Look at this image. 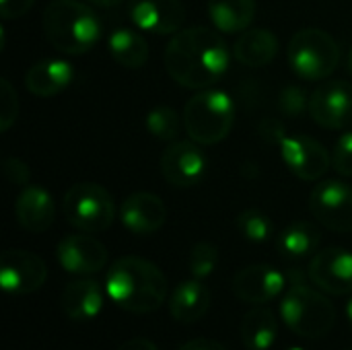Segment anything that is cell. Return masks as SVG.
I'll return each mask as SVG.
<instances>
[{
	"label": "cell",
	"instance_id": "d590c367",
	"mask_svg": "<svg viewBox=\"0 0 352 350\" xmlns=\"http://www.w3.org/2000/svg\"><path fill=\"white\" fill-rule=\"evenodd\" d=\"M179 350H225V347L210 338H194V340L186 342Z\"/></svg>",
	"mask_w": 352,
	"mask_h": 350
},
{
	"label": "cell",
	"instance_id": "ab89813d",
	"mask_svg": "<svg viewBox=\"0 0 352 350\" xmlns=\"http://www.w3.org/2000/svg\"><path fill=\"white\" fill-rule=\"evenodd\" d=\"M349 70H351V74H352V47H351V52H349Z\"/></svg>",
	"mask_w": 352,
	"mask_h": 350
},
{
	"label": "cell",
	"instance_id": "8d00e7d4",
	"mask_svg": "<svg viewBox=\"0 0 352 350\" xmlns=\"http://www.w3.org/2000/svg\"><path fill=\"white\" fill-rule=\"evenodd\" d=\"M118 350H159L151 340L146 338H132V340H126Z\"/></svg>",
	"mask_w": 352,
	"mask_h": 350
},
{
	"label": "cell",
	"instance_id": "74e56055",
	"mask_svg": "<svg viewBox=\"0 0 352 350\" xmlns=\"http://www.w3.org/2000/svg\"><path fill=\"white\" fill-rule=\"evenodd\" d=\"M89 2L99 4V6H113V4H120V2H124V0H89Z\"/></svg>",
	"mask_w": 352,
	"mask_h": 350
},
{
	"label": "cell",
	"instance_id": "2e32d148",
	"mask_svg": "<svg viewBox=\"0 0 352 350\" xmlns=\"http://www.w3.org/2000/svg\"><path fill=\"white\" fill-rule=\"evenodd\" d=\"M128 14L138 29L155 35L177 33L186 21L182 0H130Z\"/></svg>",
	"mask_w": 352,
	"mask_h": 350
},
{
	"label": "cell",
	"instance_id": "4316f807",
	"mask_svg": "<svg viewBox=\"0 0 352 350\" xmlns=\"http://www.w3.org/2000/svg\"><path fill=\"white\" fill-rule=\"evenodd\" d=\"M146 130L163 142H171L177 138L182 130L179 113L169 105H157L146 113Z\"/></svg>",
	"mask_w": 352,
	"mask_h": 350
},
{
	"label": "cell",
	"instance_id": "1f68e13d",
	"mask_svg": "<svg viewBox=\"0 0 352 350\" xmlns=\"http://www.w3.org/2000/svg\"><path fill=\"white\" fill-rule=\"evenodd\" d=\"M278 105L287 116H301L305 111V107H309V101H307L303 89H299L295 85H289V87L283 89Z\"/></svg>",
	"mask_w": 352,
	"mask_h": 350
},
{
	"label": "cell",
	"instance_id": "6da1fadb",
	"mask_svg": "<svg viewBox=\"0 0 352 350\" xmlns=\"http://www.w3.org/2000/svg\"><path fill=\"white\" fill-rule=\"evenodd\" d=\"M165 68L169 76L186 89H208L229 68L227 41L208 27L179 29L165 50Z\"/></svg>",
	"mask_w": 352,
	"mask_h": 350
},
{
	"label": "cell",
	"instance_id": "e575fe53",
	"mask_svg": "<svg viewBox=\"0 0 352 350\" xmlns=\"http://www.w3.org/2000/svg\"><path fill=\"white\" fill-rule=\"evenodd\" d=\"M260 132H262V136L264 138H268L270 142H283V138H285V128H283V124L278 122V120H274V118H268V120H264V124L260 126Z\"/></svg>",
	"mask_w": 352,
	"mask_h": 350
},
{
	"label": "cell",
	"instance_id": "9c48e42d",
	"mask_svg": "<svg viewBox=\"0 0 352 350\" xmlns=\"http://www.w3.org/2000/svg\"><path fill=\"white\" fill-rule=\"evenodd\" d=\"M45 262L27 250H6L0 256V287L8 295H29L43 287Z\"/></svg>",
	"mask_w": 352,
	"mask_h": 350
},
{
	"label": "cell",
	"instance_id": "d6a6232c",
	"mask_svg": "<svg viewBox=\"0 0 352 350\" xmlns=\"http://www.w3.org/2000/svg\"><path fill=\"white\" fill-rule=\"evenodd\" d=\"M4 175L12 186H25V184H29L31 171L21 159L8 157V159H4Z\"/></svg>",
	"mask_w": 352,
	"mask_h": 350
},
{
	"label": "cell",
	"instance_id": "8fae6325",
	"mask_svg": "<svg viewBox=\"0 0 352 350\" xmlns=\"http://www.w3.org/2000/svg\"><path fill=\"white\" fill-rule=\"evenodd\" d=\"M206 155L194 140H177L161 155V173L175 188H192L206 173Z\"/></svg>",
	"mask_w": 352,
	"mask_h": 350
},
{
	"label": "cell",
	"instance_id": "ba28073f",
	"mask_svg": "<svg viewBox=\"0 0 352 350\" xmlns=\"http://www.w3.org/2000/svg\"><path fill=\"white\" fill-rule=\"evenodd\" d=\"M309 208L318 223L334 233H352V188L326 179L318 184L309 198Z\"/></svg>",
	"mask_w": 352,
	"mask_h": 350
},
{
	"label": "cell",
	"instance_id": "b9f144b4",
	"mask_svg": "<svg viewBox=\"0 0 352 350\" xmlns=\"http://www.w3.org/2000/svg\"><path fill=\"white\" fill-rule=\"evenodd\" d=\"M346 350H352V349H346Z\"/></svg>",
	"mask_w": 352,
	"mask_h": 350
},
{
	"label": "cell",
	"instance_id": "3957f363",
	"mask_svg": "<svg viewBox=\"0 0 352 350\" xmlns=\"http://www.w3.org/2000/svg\"><path fill=\"white\" fill-rule=\"evenodd\" d=\"M289 285L280 299V318L287 328L307 340L324 338L336 324V309L332 301L314 291L301 276V272H289Z\"/></svg>",
	"mask_w": 352,
	"mask_h": 350
},
{
	"label": "cell",
	"instance_id": "9a60e30c",
	"mask_svg": "<svg viewBox=\"0 0 352 350\" xmlns=\"http://www.w3.org/2000/svg\"><path fill=\"white\" fill-rule=\"evenodd\" d=\"M56 258L60 262V266L70 272V274H78V276H87V274H95L101 272L107 264V250L105 245L95 239L89 233H76V235H68L58 243L56 250Z\"/></svg>",
	"mask_w": 352,
	"mask_h": 350
},
{
	"label": "cell",
	"instance_id": "4dcf8cb0",
	"mask_svg": "<svg viewBox=\"0 0 352 350\" xmlns=\"http://www.w3.org/2000/svg\"><path fill=\"white\" fill-rule=\"evenodd\" d=\"M332 167L340 175L352 177V130L338 138L332 151Z\"/></svg>",
	"mask_w": 352,
	"mask_h": 350
},
{
	"label": "cell",
	"instance_id": "f1b7e54d",
	"mask_svg": "<svg viewBox=\"0 0 352 350\" xmlns=\"http://www.w3.org/2000/svg\"><path fill=\"white\" fill-rule=\"evenodd\" d=\"M217 264H219L217 245H212L208 241H200L192 248L190 258H188V266H190V272L194 278H200V281L208 278L217 270Z\"/></svg>",
	"mask_w": 352,
	"mask_h": 350
},
{
	"label": "cell",
	"instance_id": "f35d334b",
	"mask_svg": "<svg viewBox=\"0 0 352 350\" xmlns=\"http://www.w3.org/2000/svg\"><path fill=\"white\" fill-rule=\"evenodd\" d=\"M346 316H349V322H351V328H352V297H351V301H349V305H346Z\"/></svg>",
	"mask_w": 352,
	"mask_h": 350
},
{
	"label": "cell",
	"instance_id": "836d02e7",
	"mask_svg": "<svg viewBox=\"0 0 352 350\" xmlns=\"http://www.w3.org/2000/svg\"><path fill=\"white\" fill-rule=\"evenodd\" d=\"M33 2L35 0H0V14L6 21L19 19L33 6Z\"/></svg>",
	"mask_w": 352,
	"mask_h": 350
},
{
	"label": "cell",
	"instance_id": "d6986e66",
	"mask_svg": "<svg viewBox=\"0 0 352 350\" xmlns=\"http://www.w3.org/2000/svg\"><path fill=\"white\" fill-rule=\"evenodd\" d=\"M60 305L74 322L95 320L103 309V289L93 278H78L64 289Z\"/></svg>",
	"mask_w": 352,
	"mask_h": 350
},
{
	"label": "cell",
	"instance_id": "8992f818",
	"mask_svg": "<svg viewBox=\"0 0 352 350\" xmlns=\"http://www.w3.org/2000/svg\"><path fill=\"white\" fill-rule=\"evenodd\" d=\"M287 58L291 68L305 80L328 78L340 62L338 41L316 27L297 31L287 47Z\"/></svg>",
	"mask_w": 352,
	"mask_h": 350
},
{
	"label": "cell",
	"instance_id": "4fadbf2b",
	"mask_svg": "<svg viewBox=\"0 0 352 350\" xmlns=\"http://www.w3.org/2000/svg\"><path fill=\"white\" fill-rule=\"evenodd\" d=\"M287 274L280 270L268 266V264H256L239 270L231 283L233 295L252 305H264L270 303L272 299L280 297L287 291Z\"/></svg>",
	"mask_w": 352,
	"mask_h": 350
},
{
	"label": "cell",
	"instance_id": "d4e9b609",
	"mask_svg": "<svg viewBox=\"0 0 352 350\" xmlns=\"http://www.w3.org/2000/svg\"><path fill=\"white\" fill-rule=\"evenodd\" d=\"M109 54L124 68H140L148 60V43L146 39L128 27H120L109 35Z\"/></svg>",
	"mask_w": 352,
	"mask_h": 350
},
{
	"label": "cell",
	"instance_id": "5b68a950",
	"mask_svg": "<svg viewBox=\"0 0 352 350\" xmlns=\"http://www.w3.org/2000/svg\"><path fill=\"white\" fill-rule=\"evenodd\" d=\"M235 122V105L225 91L202 89L184 107V128L198 144L225 140Z\"/></svg>",
	"mask_w": 352,
	"mask_h": 350
},
{
	"label": "cell",
	"instance_id": "7c38bea8",
	"mask_svg": "<svg viewBox=\"0 0 352 350\" xmlns=\"http://www.w3.org/2000/svg\"><path fill=\"white\" fill-rule=\"evenodd\" d=\"M309 281L324 293H352V252L344 248H326L309 262Z\"/></svg>",
	"mask_w": 352,
	"mask_h": 350
},
{
	"label": "cell",
	"instance_id": "60d3db41",
	"mask_svg": "<svg viewBox=\"0 0 352 350\" xmlns=\"http://www.w3.org/2000/svg\"><path fill=\"white\" fill-rule=\"evenodd\" d=\"M285 350H305V349H301V347H289V349H285Z\"/></svg>",
	"mask_w": 352,
	"mask_h": 350
},
{
	"label": "cell",
	"instance_id": "e0dca14e",
	"mask_svg": "<svg viewBox=\"0 0 352 350\" xmlns=\"http://www.w3.org/2000/svg\"><path fill=\"white\" fill-rule=\"evenodd\" d=\"M120 219L130 233L153 235L165 225L167 206L159 196L151 192H136L122 202Z\"/></svg>",
	"mask_w": 352,
	"mask_h": 350
},
{
	"label": "cell",
	"instance_id": "f546056e",
	"mask_svg": "<svg viewBox=\"0 0 352 350\" xmlns=\"http://www.w3.org/2000/svg\"><path fill=\"white\" fill-rule=\"evenodd\" d=\"M19 116V95L14 87L2 78L0 80V132H6Z\"/></svg>",
	"mask_w": 352,
	"mask_h": 350
},
{
	"label": "cell",
	"instance_id": "cb8c5ba5",
	"mask_svg": "<svg viewBox=\"0 0 352 350\" xmlns=\"http://www.w3.org/2000/svg\"><path fill=\"white\" fill-rule=\"evenodd\" d=\"M239 334L250 350H268L278 338V320L268 307H254L243 316Z\"/></svg>",
	"mask_w": 352,
	"mask_h": 350
},
{
	"label": "cell",
	"instance_id": "44dd1931",
	"mask_svg": "<svg viewBox=\"0 0 352 350\" xmlns=\"http://www.w3.org/2000/svg\"><path fill=\"white\" fill-rule=\"evenodd\" d=\"M278 54V39L270 29H245L235 39L233 56L248 68L270 64Z\"/></svg>",
	"mask_w": 352,
	"mask_h": 350
},
{
	"label": "cell",
	"instance_id": "603a6c76",
	"mask_svg": "<svg viewBox=\"0 0 352 350\" xmlns=\"http://www.w3.org/2000/svg\"><path fill=\"white\" fill-rule=\"evenodd\" d=\"M256 0H208V17L223 33L245 31L256 17Z\"/></svg>",
	"mask_w": 352,
	"mask_h": 350
},
{
	"label": "cell",
	"instance_id": "ac0fdd59",
	"mask_svg": "<svg viewBox=\"0 0 352 350\" xmlns=\"http://www.w3.org/2000/svg\"><path fill=\"white\" fill-rule=\"evenodd\" d=\"M14 217L27 233L47 231L56 217L52 194L39 186H27L14 202Z\"/></svg>",
	"mask_w": 352,
	"mask_h": 350
},
{
	"label": "cell",
	"instance_id": "5bb4252c",
	"mask_svg": "<svg viewBox=\"0 0 352 350\" xmlns=\"http://www.w3.org/2000/svg\"><path fill=\"white\" fill-rule=\"evenodd\" d=\"M280 157L291 173L303 182L320 179L330 167L326 146L309 136H285L280 142Z\"/></svg>",
	"mask_w": 352,
	"mask_h": 350
},
{
	"label": "cell",
	"instance_id": "277c9868",
	"mask_svg": "<svg viewBox=\"0 0 352 350\" xmlns=\"http://www.w3.org/2000/svg\"><path fill=\"white\" fill-rule=\"evenodd\" d=\"M45 39L62 54H85L101 35L97 14L78 0H54L43 10Z\"/></svg>",
	"mask_w": 352,
	"mask_h": 350
},
{
	"label": "cell",
	"instance_id": "ffe728a7",
	"mask_svg": "<svg viewBox=\"0 0 352 350\" xmlns=\"http://www.w3.org/2000/svg\"><path fill=\"white\" fill-rule=\"evenodd\" d=\"M212 295L200 278L186 281L175 287L169 297V314L179 324H196L210 307Z\"/></svg>",
	"mask_w": 352,
	"mask_h": 350
},
{
	"label": "cell",
	"instance_id": "83f0119b",
	"mask_svg": "<svg viewBox=\"0 0 352 350\" xmlns=\"http://www.w3.org/2000/svg\"><path fill=\"white\" fill-rule=\"evenodd\" d=\"M239 233L252 241V243H264L272 237V221L266 212L258 210V208H248L243 212H239L237 221H235Z\"/></svg>",
	"mask_w": 352,
	"mask_h": 350
},
{
	"label": "cell",
	"instance_id": "30bf717a",
	"mask_svg": "<svg viewBox=\"0 0 352 350\" xmlns=\"http://www.w3.org/2000/svg\"><path fill=\"white\" fill-rule=\"evenodd\" d=\"M309 113L316 124L330 130L352 128V85L330 80L320 85L309 97Z\"/></svg>",
	"mask_w": 352,
	"mask_h": 350
},
{
	"label": "cell",
	"instance_id": "484cf974",
	"mask_svg": "<svg viewBox=\"0 0 352 350\" xmlns=\"http://www.w3.org/2000/svg\"><path fill=\"white\" fill-rule=\"evenodd\" d=\"M320 231L307 221L291 223L278 237V252L289 260H301L320 245Z\"/></svg>",
	"mask_w": 352,
	"mask_h": 350
},
{
	"label": "cell",
	"instance_id": "7a4b0ae2",
	"mask_svg": "<svg viewBox=\"0 0 352 350\" xmlns=\"http://www.w3.org/2000/svg\"><path fill=\"white\" fill-rule=\"evenodd\" d=\"M105 291L109 299L128 314H153L167 297L165 274L148 260L138 256H126L111 264Z\"/></svg>",
	"mask_w": 352,
	"mask_h": 350
},
{
	"label": "cell",
	"instance_id": "52a82bcc",
	"mask_svg": "<svg viewBox=\"0 0 352 350\" xmlns=\"http://www.w3.org/2000/svg\"><path fill=\"white\" fill-rule=\"evenodd\" d=\"M66 221L82 233H101L116 219V204L109 192L93 182L74 184L62 200Z\"/></svg>",
	"mask_w": 352,
	"mask_h": 350
},
{
	"label": "cell",
	"instance_id": "7402d4cb",
	"mask_svg": "<svg viewBox=\"0 0 352 350\" xmlns=\"http://www.w3.org/2000/svg\"><path fill=\"white\" fill-rule=\"evenodd\" d=\"M72 80V66L64 60H41L25 74V87L37 97H54L62 93Z\"/></svg>",
	"mask_w": 352,
	"mask_h": 350
}]
</instances>
